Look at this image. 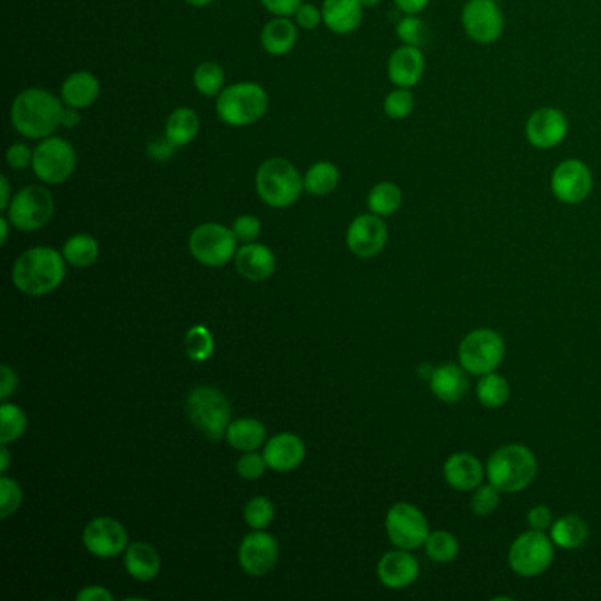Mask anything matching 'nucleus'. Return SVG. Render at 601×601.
Returning <instances> with one entry per match:
<instances>
[{
	"label": "nucleus",
	"mask_w": 601,
	"mask_h": 601,
	"mask_svg": "<svg viewBox=\"0 0 601 601\" xmlns=\"http://www.w3.org/2000/svg\"><path fill=\"white\" fill-rule=\"evenodd\" d=\"M66 104L50 90L29 87L22 90L9 110L11 126L27 140H45L62 127Z\"/></svg>",
	"instance_id": "nucleus-1"
},
{
	"label": "nucleus",
	"mask_w": 601,
	"mask_h": 601,
	"mask_svg": "<svg viewBox=\"0 0 601 601\" xmlns=\"http://www.w3.org/2000/svg\"><path fill=\"white\" fill-rule=\"evenodd\" d=\"M66 258L53 247H32L16 260L13 282L23 295L45 297L66 277Z\"/></svg>",
	"instance_id": "nucleus-2"
},
{
	"label": "nucleus",
	"mask_w": 601,
	"mask_h": 601,
	"mask_svg": "<svg viewBox=\"0 0 601 601\" xmlns=\"http://www.w3.org/2000/svg\"><path fill=\"white\" fill-rule=\"evenodd\" d=\"M268 104V92L260 83H231L216 97V113L226 126H253L267 115Z\"/></svg>",
	"instance_id": "nucleus-3"
},
{
	"label": "nucleus",
	"mask_w": 601,
	"mask_h": 601,
	"mask_svg": "<svg viewBox=\"0 0 601 601\" xmlns=\"http://www.w3.org/2000/svg\"><path fill=\"white\" fill-rule=\"evenodd\" d=\"M256 193L272 208H288L304 193V177L284 157H268L256 171Z\"/></svg>",
	"instance_id": "nucleus-4"
},
{
	"label": "nucleus",
	"mask_w": 601,
	"mask_h": 601,
	"mask_svg": "<svg viewBox=\"0 0 601 601\" xmlns=\"http://www.w3.org/2000/svg\"><path fill=\"white\" fill-rule=\"evenodd\" d=\"M538 471L535 453L524 445L501 446L490 455L487 478L501 492L513 494L529 487Z\"/></svg>",
	"instance_id": "nucleus-5"
},
{
	"label": "nucleus",
	"mask_w": 601,
	"mask_h": 601,
	"mask_svg": "<svg viewBox=\"0 0 601 601\" xmlns=\"http://www.w3.org/2000/svg\"><path fill=\"white\" fill-rule=\"evenodd\" d=\"M186 411L196 429L208 439L224 438L230 425L231 406L226 395L212 386H196L187 397Z\"/></svg>",
	"instance_id": "nucleus-6"
},
{
	"label": "nucleus",
	"mask_w": 601,
	"mask_h": 601,
	"mask_svg": "<svg viewBox=\"0 0 601 601\" xmlns=\"http://www.w3.org/2000/svg\"><path fill=\"white\" fill-rule=\"evenodd\" d=\"M76 164L75 147L66 138L53 134L36 145L30 168L46 186H60L73 177Z\"/></svg>",
	"instance_id": "nucleus-7"
},
{
	"label": "nucleus",
	"mask_w": 601,
	"mask_h": 601,
	"mask_svg": "<svg viewBox=\"0 0 601 601\" xmlns=\"http://www.w3.org/2000/svg\"><path fill=\"white\" fill-rule=\"evenodd\" d=\"M55 198L45 186H25L16 191L9 203L6 216L13 228L20 231H38L52 221Z\"/></svg>",
	"instance_id": "nucleus-8"
},
{
	"label": "nucleus",
	"mask_w": 601,
	"mask_h": 601,
	"mask_svg": "<svg viewBox=\"0 0 601 601\" xmlns=\"http://www.w3.org/2000/svg\"><path fill=\"white\" fill-rule=\"evenodd\" d=\"M505 358L503 337L490 328L469 332L459 346V362L473 376L496 372Z\"/></svg>",
	"instance_id": "nucleus-9"
},
{
	"label": "nucleus",
	"mask_w": 601,
	"mask_h": 601,
	"mask_svg": "<svg viewBox=\"0 0 601 601\" xmlns=\"http://www.w3.org/2000/svg\"><path fill=\"white\" fill-rule=\"evenodd\" d=\"M237 244L233 230L219 223L200 224L189 237V251L194 260L210 268H221L235 260Z\"/></svg>",
	"instance_id": "nucleus-10"
},
{
	"label": "nucleus",
	"mask_w": 601,
	"mask_h": 601,
	"mask_svg": "<svg viewBox=\"0 0 601 601\" xmlns=\"http://www.w3.org/2000/svg\"><path fill=\"white\" fill-rule=\"evenodd\" d=\"M554 542L543 531H527L510 547L508 564L519 577H538L549 570L554 561Z\"/></svg>",
	"instance_id": "nucleus-11"
},
{
	"label": "nucleus",
	"mask_w": 601,
	"mask_h": 601,
	"mask_svg": "<svg viewBox=\"0 0 601 601\" xmlns=\"http://www.w3.org/2000/svg\"><path fill=\"white\" fill-rule=\"evenodd\" d=\"M461 22L466 36L476 45H494L505 32V16L496 0H468Z\"/></svg>",
	"instance_id": "nucleus-12"
},
{
	"label": "nucleus",
	"mask_w": 601,
	"mask_h": 601,
	"mask_svg": "<svg viewBox=\"0 0 601 601\" xmlns=\"http://www.w3.org/2000/svg\"><path fill=\"white\" fill-rule=\"evenodd\" d=\"M386 535L397 549L415 550L431 535L429 522L416 506L397 503L386 515Z\"/></svg>",
	"instance_id": "nucleus-13"
},
{
	"label": "nucleus",
	"mask_w": 601,
	"mask_h": 601,
	"mask_svg": "<svg viewBox=\"0 0 601 601\" xmlns=\"http://www.w3.org/2000/svg\"><path fill=\"white\" fill-rule=\"evenodd\" d=\"M593 186V171L577 157L564 159L550 175V191L564 205H579L586 201Z\"/></svg>",
	"instance_id": "nucleus-14"
},
{
	"label": "nucleus",
	"mask_w": 601,
	"mask_h": 601,
	"mask_svg": "<svg viewBox=\"0 0 601 601\" xmlns=\"http://www.w3.org/2000/svg\"><path fill=\"white\" fill-rule=\"evenodd\" d=\"M570 133V122L556 106H542L531 113L524 126L526 140L533 149H557Z\"/></svg>",
	"instance_id": "nucleus-15"
},
{
	"label": "nucleus",
	"mask_w": 601,
	"mask_h": 601,
	"mask_svg": "<svg viewBox=\"0 0 601 601\" xmlns=\"http://www.w3.org/2000/svg\"><path fill=\"white\" fill-rule=\"evenodd\" d=\"M83 545L92 556L99 559H112L126 552L129 535L126 527L112 517H99L90 522L83 531Z\"/></svg>",
	"instance_id": "nucleus-16"
},
{
	"label": "nucleus",
	"mask_w": 601,
	"mask_h": 601,
	"mask_svg": "<svg viewBox=\"0 0 601 601\" xmlns=\"http://www.w3.org/2000/svg\"><path fill=\"white\" fill-rule=\"evenodd\" d=\"M388 242V228L383 217L376 214H362L349 224L346 244L358 258H374L385 249Z\"/></svg>",
	"instance_id": "nucleus-17"
},
{
	"label": "nucleus",
	"mask_w": 601,
	"mask_h": 601,
	"mask_svg": "<svg viewBox=\"0 0 601 601\" xmlns=\"http://www.w3.org/2000/svg\"><path fill=\"white\" fill-rule=\"evenodd\" d=\"M279 559V543L274 536L256 529L244 538L238 549V563L245 573L253 577H263L274 570Z\"/></svg>",
	"instance_id": "nucleus-18"
},
{
	"label": "nucleus",
	"mask_w": 601,
	"mask_h": 601,
	"mask_svg": "<svg viewBox=\"0 0 601 601\" xmlns=\"http://www.w3.org/2000/svg\"><path fill=\"white\" fill-rule=\"evenodd\" d=\"M425 55L418 46L401 45L388 57L386 75L395 87L413 89L425 75Z\"/></svg>",
	"instance_id": "nucleus-19"
},
{
	"label": "nucleus",
	"mask_w": 601,
	"mask_h": 601,
	"mask_svg": "<svg viewBox=\"0 0 601 601\" xmlns=\"http://www.w3.org/2000/svg\"><path fill=\"white\" fill-rule=\"evenodd\" d=\"M420 573V564L409 550L397 549L386 552L378 564V577L388 589H404L411 586Z\"/></svg>",
	"instance_id": "nucleus-20"
},
{
	"label": "nucleus",
	"mask_w": 601,
	"mask_h": 601,
	"mask_svg": "<svg viewBox=\"0 0 601 601\" xmlns=\"http://www.w3.org/2000/svg\"><path fill=\"white\" fill-rule=\"evenodd\" d=\"M263 457L267 461L268 468L279 471V473H288L297 469L305 457V445L302 439L290 434V432H282L274 438L268 439Z\"/></svg>",
	"instance_id": "nucleus-21"
},
{
	"label": "nucleus",
	"mask_w": 601,
	"mask_h": 601,
	"mask_svg": "<svg viewBox=\"0 0 601 601\" xmlns=\"http://www.w3.org/2000/svg\"><path fill=\"white\" fill-rule=\"evenodd\" d=\"M364 9L360 0H323V25L332 34L349 36L364 22Z\"/></svg>",
	"instance_id": "nucleus-22"
},
{
	"label": "nucleus",
	"mask_w": 601,
	"mask_h": 601,
	"mask_svg": "<svg viewBox=\"0 0 601 601\" xmlns=\"http://www.w3.org/2000/svg\"><path fill=\"white\" fill-rule=\"evenodd\" d=\"M235 268L247 281H267L275 270V256L267 245L245 244L235 254Z\"/></svg>",
	"instance_id": "nucleus-23"
},
{
	"label": "nucleus",
	"mask_w": 601,
	"mask_h": 601,
	"mask_svg": "<svg viewBox=\"0 0 601 601\" xmlns=\"http://www.w3.org/2000/svg\"><path fill=\"white\" fill-rule=\"evenodd\" d=\"M298 25L290 16H275L261 30V48L272 57H284L295 50Z\"/></svg>",
	"instance_id": "nucleus-24"
},
{
	"label": "nucleus",
	"mask_w": 601,
	"mask_h": 601,
	"mask_svg": "<svg viewBox=\"0 0 601 601\" xmlns=\"http://www.w3.org/2000/svg\"><path fill=\"white\" fill-rule=\"evenodd\" d=\"M101 96V82L90 71H75L67 76L60 87V99L69 108L85 110L96 104Z\"/></svg>",
	"instance_id": "nucleus-25"
},
{
	"label": "nucleus",
	"mask_w": 601,
	"mask_h": 601,
	"mask_svg": "<svg viewBox=\"0 0 601 601\" xmlns=\"http://www.w3.org/2000/svg\"><path fill=\"white\" fill-rule=\"evenodd\" d=\"M469 372L459 365H441L429 378L432 394L445 404L462 401L469 390Z\"/></svg>",
	"instance_id": "nucleus-26"
},
{
	"label": "nucleus",
	"mask_w": 601,
	"mask_h": 601,
	"mask_svg": "<svg viewBox=\"0 0 601 601\" xmlns=\"http://www.w3.org/2000/svg\"><path fill=\"white\" fill-rule=\"evenodd\" d=\"M445 480L452 489L469 492L475 490L478 485H482L483 469L482 462L476 459L471 453H453L448 457L443 468Z\"/></svg>",
	"instance_id": "nucleus-27"
},
{
	"label": "nucleus",
	"mask_w": 601,
	"mask_h": 601,
	"mask_svg": "<svg viewBox=\"0 0 601 601\" xmlns=\"http://www.w3.org/2000/svg\"><path fill=\"white\" fill-rule=\"evenodd\" d=\"M200 127V115L194 112L193 108L182 106L168 115L164 124V136L170 140L171 145L182 149L196 140V136L200 134Z\"/></svg>",
	"instance_id": "nucleus-28"
},
{
	"label": "nucleus",
	"mask_w": 601,
	"mask_h": 601,
	"mask_svg": "<svg viewBox=\"0 0 601 601\" xmlns=\"http://www.w3.org/2000/svg\"><path fill=\"white\" fill-rule=\"evenodd\" d=\"M126 570L133 579L141 582L154 580L161 568V559L157 550L149 543L136 542L126 550Z\"/></svg>",
	"instance_id": "nucleus-29"
},
{
	"label": "nucleus",
	"mask_w": 601,
	"mask_h": 601,
	"mask_svg": "<svg viewBox=\"0 0 601 601\" xmlns=\"http://www.w3.org/2000/svg\"><path fill=\"white\" fill-rule=\"evenodd\" d=\"M226 439L235 450L256 452L267 439V429L256 418H238L228 425Z\"/></svg>",
	"instance_id": "nucleus-30"
},
{
	"label": "nucleus",
	"mask_w": 601,
	"mask_h": 601,
	"mask_svg": "<svg viewBox=\"0 0 601 601\" xmlns=\"http://www.w3.org/2000/svg\"><path fill=\"white\" fill-rule=\"evenodd\" d=\"M589 527L579 515H564L550 527V538L559 549H579L586 543Z\"/></svg>",
	"instance_id": "nucleus-31"
},
{
	"label": "nucleus",
	"mask_w": 601,
	"mask_h": 601,
	"mask_svg": "<svg viewBox=\"0 0 601 601\" xmlns=\"http://www.w3.org/2000/svg\"><path fill=\"white\" fill-rule=\"evenodd\" d=\"M341 182V171L330 161H318L305 171V193L312 196H327L334 193Z\"/></svg>",
	"instance_id": "nucleus-32"
},
{
	"label": "nucleus",
	"mask_w": 601,
	"mask_h": 601,
	"mask_svg": "<svg viewBox=\"0 0 601 601\" xmlns=\"http://www.w3.org/2000/svg\"><path fill=\"white\" fill-rule=\"evenodd\" d=\"M401 187L395 182H379L372 187L367 194V207L371 210V214H376L379 217L394 216L395 212L402 207Z\"/></svg>",
	"instance_id": "nucleus-33"
},
{
	"label": "nucleus",
	"mask_w": 601,
	"mask_h": 601,
	"mask_svg": "<svg viewBox=\"0 0 601 601\" xmlns=\"http://www.w3.org/2000/svg\"><path fill=\"white\" fill-rule=\"evenodd\" d=\"M476 395L483 408H503L510 399V383L498 372H489L485 376H480V381L476 385Z\"/></svg>",
	"instance_id": "nucleus-34"
},
{
	"label": "nucleus",
	"mask_w": 601,
	"mask_h": 601,
	"mask_svg": "<svg viewBox=\"0 0 601 601\" xmlns=\"http://www.w3.org/2000/svg\"><path fill=\"white\" fill-rule=\"evenodd\" d=\"M62 254L69 265L76 268L92 267L99 258V244L87 233H78L67 240Z\"/></svg>",
	"instance_id": "nucleus-35"
},
{
	"label": "nucleus",
	"mask_w": 601,
	"mask_h": 601,
	"mask_svg": "<svg viewBox=\"0 0 601 601\" xmlns=\"http://www.w3.org/2000/svg\"><path fill=\"white\" fill-rule=\"evenodd\" d=\"M193 85L198 94L205 97H217L226 87V75L223 67L214 60H205L196 66L193 73Z\"/></svg>",
	"instance_id": "nucleus-36"
},
{
	"label": "nucleus",
	"mask_w": 601,
	"mask_h": 601,
	"mask_svg": "<svg viewBox=\"0 0 601 601\" xmlns=\"http://www.w3.org/2000/svg\"><path fill=\"white\" fill-rule=\"evenodd\" d=\"M27 429V415L22 408L15 404H2L0 408V441L2 445H8L11 441L22 438Z\"/></svg>",
	"instance_id": "nucleus-37"
},
{
	"label": "nucleus",
	"mask_w": 601,
	"mask_h": 601,
	"mask_svg": "<svg viewBox=\"0 0 601 601\" xmlns=\"http://www.w3.org/2000/svg\"><path fill=\"white\" fill-rule=\"evenodd\" d=\"M425 552L434 563H452L459 556V542L448 531H434L425 542Z\"/></svg>",
	"instance_id": "nucleus-38"
},
{
	"label": "nucleus",
	"mask_w": 601,
	"mask_h": 601,
	"mask_svg": "<svg viewBox=\"0 0 601 601\" xmlns=\"http://www.w3.org/2000/svg\"><path fill=\"white\" fill-rule=\"evenodd\" d=\"M415 94L411 89H402L395 87L392 92H388L383 101V112L386 117L392 120H406L415 112Z\"/></svg>",
	"instance_id": "nucleus-39"
},
{
	"label": "nucleus",
	"mask_w": 601,
	"mask_h": 601,
	"mask_svg": "<svg viewBox=\"0 0 601 601\" xmlns=\"http://www.w3.org/2000/svg\"><path fill=\"white\" fill-rule=\"evenodd\" d=\"M186 351L187 355L194 362H205L208 358L212 357L214 348H216V342L214 337L210 334V330L203 325H196L191 328L186 335Z\"/></svg>",
	"instance_id": "nucleus-40"
},
{
	"label": "nucleus",
	"mask_w": 601,
	"mask_h": 601,
	"mask_svg": "<svg viewBox=\"0 0 601 601\" xmlns=\"http://www.w3.org/2000/svg\"><path fill=\"white\" fill-rule=\"evenodd\" d=\"M395 34L402 45L422 48L427 41V25L420 16L406 15L395 27Z\"/></svg>",
	"instance_id": "nucleus-41"
},
{
	"label": "nucleus",
	"mask_w": 601,
	"mask_h": 601,
	"mask_svg": "<svg viewBox=\"0 0 601 601\" xmlns=\"http://www.w3.org/2000/svg\"><path fill=\"white\" fill-rule=\"evenodd\" d=\"M499 496H501V490L498 487H494L490 482L485 483V485L482 483L473 490L471 510L478 517H489L498 510Z\"/></svg>",
	"instance_id": "nucleus-42"
},
{
	"label": "nucleus",
	"mask_w": 601,
	"mask_h": 601,
	"mask_svg": "<svg viewBox=\"0 0 601 601\" xmlns=\"http://www.w3.org/2000/svg\"><path fill=\"white\" fill-rule=\"evenodd\" d=\"M23 492L18 482L9 476L0 478V517L6 520L22 505Z\"/></svg>",
	"instance_id": "nucleus-43"
},
{
	"label": "nucleus",
	"mask_w": 601,
	"mask_h": 601,
	"mask_svg": "<svg viewBox=\"0 0 601 601\" xmlns=\"http://www.w3.org/2000/svg\"><path fill=\"white\" fill-rule=\"evenodd\" d=\"M245 522L253 529H265L274 520V506L267 498H253L244 510Z\"/></svg>",
	"instance_id": "nucleus-44"
},
{
	"label": "nucleus",
	"mask_w": 601,
	"mask_h": 601,
	"mask_svg": "<svg viewBox=\"0 0 601 601\" xmlns=\"http://www.w3.org/2000/svg\"><path fill=\"white\" fill-rule=\"evenodd\" d=\"M267 461L263 455L256 452H245L244 457L237 462L238 475L245 480H258L267 469Z\"/></svg>",
	"instance_id": "nucleus-45"
},
{
	"label": "nucleus",
	"mask_w": 601,
	"mask_h": 601,
	"mask_svg": "<svg viewBox=\"0 0 601 601\" xmlns=\"http://www.w3.org/2000/svg\"><path fill=\"white\" fill-rule=\"evenodd\" d=\"M32 159H34V150L22 141H16L6 150V163L11 170H27L29 166H32Z\"/></svg>",
	"instance_id": "nucleus-46"
},
{
	"label": "nucleus",
	"mask_w": 601,
	"mask_h": 601,
	"mask_svg": "<svg viewBox=\"0 0 601 601\" xmlns=\"http://www.w3.org/2000/svg\"><path fill=\"white\" fill-rule=\"evenodd\" d=\"M231 230H233L235 237H237L240 242L251 244L256 238L260 237V219H258V217L249 216V214L237 217L235 223L231 226Z\"/></svg>",
	"instance_id": "nucleus-47"
},
{
	"label": "nucleus",
	"mask_w": 601,
	"mask_h": 601,
	"mask_svg": "<svg viewBox=\"0 0 601 601\" xmlns=\"http://www.w3.org/2000/svg\"><path fill=\"white\" fill-rule=\"evenodd\" d=\"M293 20L297 23L298 29L311 32V30L318 29L321 23H323V13H321V9L316 8L314 4H307V2H304V4L297 9V13L293 16Z\"/></svg>",
	"instance_id": "nucleus-48"
},
{
	"label": "nucleus",
	"mask_w": 601,
	"mask_h": 601,
	"mask_svg": "<svg viewBox=\"0 0 601 601\" xmlns=\"http://www.w3.org/2000/svg\"><path fill=\"white\" fill-rule=\"evenodd\" d=\"M260 2L270 15L290 16V18H293L297 9L304 4V0H260Z\"/></svg>",
	"instance_id": "nucleus-49"
},
{
	"label": "nucleus",
	"mask_w": 601,
	"mask_h": 601,
	"mask_svg": "<svg viewBox=\"0 0 601 601\" xmlns=\"http://www.w3.org/2000/svg\"><path fill=\"white\" fill-rule=\"evenodd\" d=\"M527 524L533 531H547L552 527V512L549 506L536 505L527 513Z\"/></svg>",
	"instance_id": "nucleus-50"
},
{
	"label": "nucleus",
	"mask_w": 601,
	"mask_h": 601,
	"mask_svg": "<svg viewBox=\"0 0 601 601\" xmlns=\"http://www.w3.org/2000/svg\"><path fill=\"white\" fill-rule=\"evenodd\" d=\"M175 150H177V147L171 145L170 140L166 136L152 140L147 145V154L154 161H168L175 154Z\"/></svg>",
	"instance_id": "nucleus-51"
},
{
	"label": "nucleus",
	"mask_w": 601,
	"mask_h": 601,
	"mask_svg": "<svg viewBox=\"0 0 601 601\" xmlns=\"http://www.w3.org/2000/svg\"><path fill=\"white\" fill-rule=\"evenodd\" d=\"M18 388V376L9 365H2V383H0V399L8 401Z\"/></svg>",
	"instance_id": "nucleus-52"
},
{
	"label": "nucleus",
	"mask_w": 601,
	"mask_h": 601,
	"mask_svg": "<svg viewBox=\"0 0 601 601\" xmlns=\"http://www.w3.org/2000/svg\"><path fill=\"white\" fill-rule=\"evenodd\" d=\"M78 601H113V594L103 586H89L82 589L78 596Z\"/></svg>",
	"instance_id": "nucleus-53"
},
{
	"label": "nucleus",
	"mask_w": 601,
	"mask_h": 601,
	"mask_svg": "<svg viewBox=\"0 0 601 601\" xmlns=\"http://www.w3.org/2000/svg\"><path fill=\"white\" fill-rule=\"evenodd\" d=\"M397 9L404 15H422L429 8L431 0H394Z\"/></svg>",
	"instance_id": "nucleus-54"
},
{
	"label": "nucleus",
	"mask_w": 601,
	"mask_h": 601,
	"mask_svg": "<svg viewBox=\"0 0 601 601\" xmlns=\"http://www.w3.org/2000/svg\"><path fill=\"white\" fill-rule=\"evenodd\" d=\"M80 124H82V115H80V110L66 106V108H64V113H62V127H67V129H75V127L80 126Z\"/></svg>",
	"instance_id": "nucleus-55"
},
{
	"label": "nucleus",
	"mask_w": 601,
	"mask_h": 601,
	"mask_svg": "<svg viewBox=\"0 0 601 601\" xmlns=\"http://www.w3.org/2000/svg\"><path fill=\"white\" fill-rule=\"evenodd\" d=\"M13 196L15 194H11V184H9V179L6 175H2L0 177V208L6 212L9 207V203L13 200Z\"/></svg>",
	"instance_id": "nucleus-56"
},
{
	"label": "nucleus",
	"mask_w": 601,
	"mask_h": 601,
	"mask_svg": "<svg viewBox=\"0 0 601 601\" xmlns=\"http://www.w3.org/2000/svg\"><path fill=\"white\" fill-rule=\"evenodd\" d=\"M9 464H11V457H9L8 448H6V445H2V448H0V471L6 473Z\"/></svg>",
	"instance_id": "nucleus-57"
},
{
	"label": "nucleus",
	"mask_w": 601,
	"mask_h": 601,
	"mask_svg": "<svg viewBox=\"0 0 601 601\" xmlns=\"http://www.w3.org/2000/svg\"><path fill=\"white\" fill-rule=\"evenodd\" d=\"M9 226H11V223H9L8 216L2 217V219H0V231H2V235H0V244L2 245L8 242Z\"/></svg>",
	"instance_id": "nucleus-58"
},
{
	"label": "nucleus",
	"mask_w": 601,
	"mask_h": 601,
	"mask_svg": "<svg viewBox=\"0 0 601 601\" xmlns=\"http://www.w3.org/2000/svg\"><path fill=\"white\" fill-rule=\"evenodd\" d=\"M184 2L191 8H207L210 4H214L216 0H184Z\"/></svg>",
	"instance_id": "nucleus-59"
},
{
	"label": "nucleus",
	"mask_w": 601,
	"mask_h": 601,
	"mask_svg": "<svg viewBox=\"0 0 601 601\" xmlns=\"http://www.w3.org/2000/svg\"><path fill=\"white\" fill-rule=\"evenodd\" d=\"M362 2V6L365 9L378 8L379 4H381V0H360Z\"/></svg>",
	"instance_id": "nucleus-60"
},
{
	"label": "nucleus",
	"mask_w": 601,
	"mask_h": 601,
	"mask_svg": "<svg viewBox=\"0 0 601 601\" xmlns=\"http://www.w3.org/2000/svg\"><path fill=\"white\" fill-rule=\"evenodd\" d=\"M496 2H499V0H496Z\"/></svg>",
	"instance_id": "nucleus-61"
}]
</instances>
